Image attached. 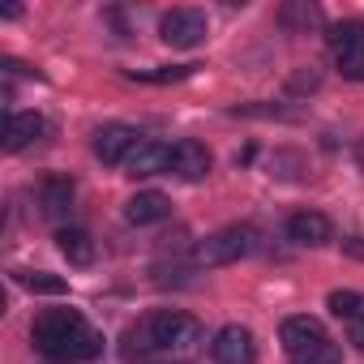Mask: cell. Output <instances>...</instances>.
Returning <instances> with one entry per match:
<instances>
[{
  "mask_svg": "<svg viewBox=\"0 0 364 364\" xmlns=\"http://www.w3.org/2000/svg\"><path fill=\"white\" fill-rule=\"evenodd\" d=\"M287 236L296 245H304V249H317V245L330 240V219L321 210H300V215L287 219Z\"/></svg>",
  "mask_w": 364,
  "mask_h": 364,
  "instance_id": "ba28073f",
  "label": "cell"
},
{
  "mask_svg": "<svg viewBox=\"0 0 364 364\" xmlns=\"http://www.w3.org/2000/svg\"><path fill=\"white\" fill-rule=\"evenodd\" d=\"M167 167H171V146H163V141H141L129 154V176H159Z\"/></svg>",
  "mask_w": 364,
  "mask_h": 364,
  "instance_id": "7c38bea8",
  "label": "cell"
},
{
  "mask_svg": "<svg viewBox=\"0 0 364 364\" xmlns=\"http://www.w3.org/2000/svg\"><path fill=\"white\" fill-rule=\"evenodd\" d=\"M171 171L185 176V180H202L210 171V150L202 141H180V146H171Z\"/></svg>",
  "mask_w": 364,
  "mask_h": 364,
  "instance_id": "30bf717a",
  "label": "cell"
},
{
  "mask_svg": "<svg viewBox=\"0 0 364 364\" xmlns=\"http://www.w3.org/2000/svg\"><path fill=\"white\" fill-rule=\"evenodd\" d=\"M210 355L219 364H253V334L245 326H223L210 343Z\"/></svg>",
  "mask_w": 364,
  "mask_h": 364,
  "instance_id": "52a82bcc",
  "label": "cell"
},
{
  "mask_svg": "<svg viewBox=\"0 0 364 364\" xmlns=\"http://www.w3.org/2000/svg\"><path fill=\"white\" fill-rule=\"evenodd\" d=\"M343 249H347V253H355V257H364V245H360V240H343Z\"/></svg>",
  "mask_w": 364,
  "mask_h": 364,
  "instance_id": "44dd1931",
  "label": "cell"
},
{
  "mask_svg": "<svg viewBox=\"0 0 364 364\" xmlns=\"http://www.w3.org/2000/svg\"><path fill=\"white\" fill-rule=\"evenodd\" d=\"M330 48H334V56H343L351 48H364V22H338V26H330Z\"/></svg>",
  "mask_w": 364,
  "mask_h": 364,
  "instance_id": "9a60e30c",
  "label": "cell"
},
{
  "mask_svg": "<svg viewBox=\"0 0 364 364\" xmlns=\"http://www.w3.org/2000/svg\"><path fill=\"white\" fill-rule=\"evenodd\" d=\"M347 326H351V330H347V338H351V347H355V351H364V313H360L355 321H347Z\"/></svg>",
  "mask_w": 364,
  "mask_h": 364,
  "instance_id": "ffe728a7",
  "label": "cell"
},
{
  "mask_svg": "<svg viewBox=\"0 0 364 364\" xmlns=\"http://www.w3.org/2000/svg\"><path fill=\"white\" fill-rule=\"evenodd\" d=\"M279 338H283V347H287V355H291V360H296V355L317 351L321 343H330L317 317H287V321H283V330H279Z\"/></svg>",
  "mask_w": 364,
  "mask_h": 364,
  "instance_id": "5b68a950",
  "label": "cell"
},
{
  "mask_svg": "<svg viewBox=\"0 0 364 364\" xmlns=\"http://www.w3.org/2000/svg\"><path fill=\"white\" fill-rule=\"evenodd\" d=\"M343 360V351L334 347V343H321L317 351H309V355H296L291 364H338Z\"/></svg>",
  "mask_w": 364,
  "mask_h": 364,
  "instance_id": "d6986e66",
  "label": "cell"
},
{
  "mask_svg": "<svg viewBox=\"0 0 364 364\" xmlns=\"http://www.w3.org/2000/svg\"><path fill=\"white\" fill-rule=\"evenodd\" d=\"M167 198L163 193H154V189H146V193H137V198H129L124 202V219L133 223V228H150V223H159V219H167Z\"/></svg>",
  "mask_w": 364,
  "mask_h": 364,
  "instance_id": "8fae6325",
  "label": "cell"
},
{
  "mask_svg": "<svg viewBox=\"0 0 364 364\" xmlns=\"http://www.w3.org/2000/svg\"><path fill=\"white\" fill-rule=\"evenodd\" d=\"M39 198H43V210H48V215H60V210H69V202H73V180H65V176H52V180H43Z\"/></svg>",
  "mask_w": 364,
  "mask_h": 364,
  "instance_id": "5bb4252c",
  "label": "cell"
},
{
  "mask_svg": "<svg viewBox=\"0 0 364 364\" xmlns=\"http://www.w3.org/2000/svg\"><path fill=\"white\" fill-rule=\"evenodd\" d=\"M146 347L163 351V355H189L198 343H202V321L189 317V313H154L146 326Z\"/></svg>",
  "mask_w": 364,
  "mask_h": 364,
  "instance_id": "7a4b0ae2",
  "label": "cell"
},
{
  "mask_svg": "<svg viewBox=\"0 0 364 364\" xmlns=\"http://www.w3.org/2000/svg\"><path fill=\"white\" fill-rule=\"evenodd\" d=\"M18 283L31 287V291H43V296H60V291L69 287V283L56 279V274H18Z\"/></svg>",
  "mask_w": 364,
  "mask_h": 364,
  "instance_id": "e0dca14e",
  "label": "cell"
},
{
  "mask_svg": "<svg viewBox=\"0 0 364 364\" xmlns=\"http://www.w3.org/2000/svg\"><path fill=\"white\" fill-rule=\"evenodd\" d=\"M326 304H330V313H334V317H343V321H355V317L364 313V300H360L355 291H347V287L330 291V300H326Z\"/></svg>",
  "mask_w": 364,
  "mask_h": 364,
  "instance_id": "2e32d148",
  "label": "cell"
},
{
  "mask_svg": "<svg viewBox=\"0 0 364 364\" xmlns=\"http://www.w3.org/2000/svg\"><path fill=\"white\" fill-rule=\"evenodd\" d=\"M48 133V120L39 116V112H14L9 120H5V146L9 150H26L31 141H39Z\"/></svg>",
  "mask_w": 364,
  "mask_h": 364,
  "instance_id": "9c48e42d",
  "label": "cell"
},
{
  "mask_svg": "<svg viewBox=\"0 0 364 364\" xmlns=\"http://www.w3.org/2000/svg\"><path fill=\"white\" fill-rule=\"evenodd\" d=\"M159 39L167 48H198L206 39V14L202 9H171L159 18Z\"/></svg>",
  "mask_w": 364,
  "mask_h": 364,
  "instance_id": "277c9868",
  "label": "cell"
},
{
  "mask_svg": "<svg viewBox=\"0 0 364 364\" xmlns=\"http://www.w3.org/2000/svg\"><path fill=\"white\" fill-rule=\"evenodd\" d=\"M334 60H338V73L347 82H364V48H351V52H343Z\"/></svg>",
  "mask_w": 364,
  "mask_h": 364,
  "instance_id": "ac0fdd59",
  "label": "cell"
},
{
  "mask_svg": "<svg viewBox=\"0 0 364 364\" xmlns=\"http://www.w3.org/2000/svg\"><path fill=\"white\" fill-rule=\"evenodd\" d=\"M137 146H141V141H137V133H133L129 124H103V129L95 133V154H99L107 167L129 163V154H133Z\"/></svg>",
  "mask_w": 364,
  "mask_h": 364,
  "instance_id": "8992f818",
  "label": "cell"
},
{
  "mask_svg": "<svg viewBox=\"0 0 364 364\" xmlns=\"http://www.w3.org/2000/svg\"><path fill=\"white\" fill-rule=\"evenodd\" d=\"M56 249L69 257V266H90L95 262V240L82 228H60L56 232Z\"/></svg>",
  "mask_w": 364,
  "mask_h": 364,
  "instance_id": "4fadbf2b",
  "label": "cell"
},
{
  "mask_svg": "<svg viewBox=\"0 0 364 364\" xmlns=\"http://www.w3.org/2000/svg\"><path fill=\"white\" fill-rule=\"evenodd\" d=\"M253 249H257V228L232 223V228H223V232H215L198 245V262L202 266H232V262L249 257Z\"/></svg>",
  "mask_w": 364,
  "mask_h": 364,
  "instance_id": "3957f363",
  "label": "cell"
},
{
  "mask_svg": "<svg viewBox=\"0 0 364 364\" xmlns=\"http://www.w3.org/2000/svg\"><path fill=\"white\" fill-rule=\"evenodd\" d=\"M35 347L52 360H90L103 351V338L73 309H52L35 321Z\"/></svg>",
  "mask_w": 364,
  "mask_h": 364,
  "instance_id": "6da1fadb",
  "label": "cell"
}]
</instances>
